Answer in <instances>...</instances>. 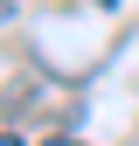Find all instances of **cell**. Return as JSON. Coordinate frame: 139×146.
Segmentation results:
<instances>
[{
	"mask_svg": "<svg viewBox=\"0 0 139 146\" xmlns=\"http://www.w3.org/2000/svg\"><path fill=\"white\" fill-rule=\"evenodd\" d=\"M42 146H83V139H70V132H49V139H42Z\"/></svg>",
	"mask_w": 139,
	"mask_h": 146,
	"instance_id": "obj_1",
	"label": "cell"
},
{
	"mask_svg": "<svg viewBox=\"0 0 139 146\" xmlns=\"http://www.w3.org/2000/svg\"><path fill=\"white\" fill-rule=\"evenodd\" d=\"M0 21H14V0H0Z\"/></svg>",
	"mask_w": 139,
	"mask_h": 146,
	"instance_id": "obj_2",
	"label": "cell"
},
{
	"mask_svg": "<svg viewBox=\"0 0 139 146\" xmlns=\"http://www.w3.org/2000/svg\"><path fill=\"white\" fill-rule=\"evenodd\" d=\"M83 7H118V0H83Z\"/></svg>",
	"mask_w": 139,
	"mask_h": 146,
	"instance_id": "obj_3",
	"label": "cell"
},
{
	"mask_svg": "<svg viewBox=\"0 0 139 146\" xmlns=\"http://www.w3.org/2000/svg\"><path fill=\"white\" fill-rule=\"evenodd\" d=\"M0 146H21V139H14V132H0Z\"/></svg>",
	"mask_w": 139,
	"mask_h": 146,
	"instance_id": "obj_4",
	"label": "cell"
}]
</instances>
